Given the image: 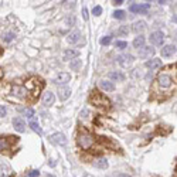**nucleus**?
<instances>
[{"mask_svg": "<svg viewBox=\"0 0 177 177\" xmlns=\"http://www.w3.org/2000/svg\"><path fill=\"white\" fill-rule=\"evenodd\" d=\"M118 177H130V176H128V174H125V173H121V174H118Z\"/></svg>", "mask_w": 177, "mask_h": 177, "instance_id": "nucleus-39", "label": "nucleus"}, {"mask_svg": "<svg viewBox=\"0 0 177 177\" xmlns=\"http://www.w3.org/2000/svg\"><path fill=\"white\" fill-rule=\"evenodd\" d=\"M40 176V171L38 170H31L28 174H27V177H38Z\"/></svg>", "mask_w": 177, "mask_h": 177, "instance_id": "nucleus-34", "label": "nucleus"}, {"mask_svg": "<svg viewBox=\"0 0 177 177\" xmlns=\"http://www.w3.org/2000/svg\"><path fill=\"white\" fill-rule=\"evenodd\" d=\"M109 43H111V37H109V35H106V37H103V38L101 40V44L102 45H108Z\"/></svg>", "mask_w": 177, "mask_h": 177, "instance_id": "nucleus-33", "label": "nucleus"}, {"mask_svg": "<svg viewBox=\"0 0 177 177\" xmlns=\"http://www.w3.org/2000/svg\"><path fill=\"white\" fill-rule=\"evenodd\" d=\"M94 143H95L94 135L89 133L87 129L81 128L77 133V144L78 146H79L81 149H84V150H89V149H92Z\"/></svg>", "mask_w": 177, "mask_h": 177, "instance_id": "nucleus-2", "label": "nucleus"}, {"mask_svg": "<svg viewBox=\"0 0 177 177\" xmlns=\"http://www.w3.org/2000/svg\"><path fill=\"white\" fill-rule=\"evenodd\" d=\"M24 87L27 88V91L30 92V95H31L33 98H37L38 94L41 92L43 87H44V84H43L41 79H38V78H35V77H31V78L27 79V82L24 84Z\"/></svg>", "mask_w": 177, "mask_h": 177, "instance_id": "nucleus-3", "label": "nucleus"}, {"mask_svg": "<svg viewBox=\"0 0 177 177\" xmlns=\"http://www.w3.org/2000/svg\"><path fill=\"white\" fill-rule=\"evenodd\" d=\"M150 9L149 3H143V4H132L130 6V11L133 13H139V14H146Z\"/></svg>", "mask_w": 177, "mask_h": 177, "instance_id": "nucleus-7", "label": "nucleus"}, {"mask_svg": "<svg viewBox=\"0 0 177 177\" xmlns=\"http://www.w3.org/2000/svg\"><path fill=\"white\" fill-rule=\"evenodd\" d=\"M128 33H129L128 26H121V28L118 30V34H119V35H128Z\"/></svg>", "mask_w": 177, "mask_h": 177, "instance_id": "nucleus-30", "label": "nucleus"}, {"mask_svg": "<svg viewBox=\"0 0 177 177\" xmlns=\"http://www.w3.org/2000/svg\"><path fill=\"white\" fill-rule=\"evenodd\" d=\"M144 65L147 67L150 71H153V69H157V68H160V67H162V61H160V60H157V58H152V60L146 61V64H144Z\"/></svg>", "mask_w": 177, "mask_h": 177, "instance_id": "nucleus-15", "label": "nucleus"}, {"mask_svg": "<svg viewBox=\"0 0 177 177\" xmlns=\"http://www.w3.org/2000/svg\"><path fill=\"white\" fill-rule=\"evenodd\" d=\"M163 40H165V35L162 31H153L150 34V43L155 45H162L163 44Z\"/></svg>", "mask_w": 177, "mask_h": 177, "instance_id": "nucleus-8", "label": "nucleus"}, {"mask_svg": "<svg viewBox=\"0 0 177 177\" xmlns=\"http://www.w3.org/2000/svg\"><path fill=\"white\" fill-rule=\"evenodd\" d=\"M176 53V45H165L163 48H162V56L163 57H171L173 54Z\"/></svg>", "mask_w": 177, "mask_h": 177, "instance_id": "nucleus-19", "label": "nucleus"}, {"mask_svg": "<svg viewBox=\"0 0 177 177\" xmlns=\"http://www.w3.org/2000/svg\"><path fill=\"white\" fill-rule=\"evenodd\" d=\"M122 3H123L122 0H115V1H113V4H115V6H119V4H122Z\"/></svg>", "mask_w": 177, "mask_h": 177, "instance_id": "nucleus-38", "label": "nucleus"}, {"mask_svg": "<svg viewBox=\"0 0 177 177\" xmlns=\"http://www.w3.org/2000/svg\"><path fill=\"white\" fill-rule=\"evenodd\" d=\"M6 91L7 94H11V95H14L16 98H19V99H27L28 98V95H30V92L27 91L26 87H22V85H13L10 84L7 88H1V91Z\"/></svg>", "mask_w": 177, "mask_h": 177, "instance_id": "nucleus-4", "label": "nucleus"}, {"mask_svg": "<svg viewBox=\"0 0 177 177\" xmlns=\"http://www.w3.org/2000/svg\"><path fill=\"white\" fill-rule=\"evenodd\" d=\"M118 62L122 67H129L133 62V56H130V54H122V56L118 57Z\"/></svg>", "mask_w": 177, "mask_h": 177, "instance_id": "nucleus-11", "label": "nucleus"}, {"mask_svg": "<svg viewBox=\"0 0 177 177\" xmlns=\"http://www.w3.org/2000/svg\"><path fill=\"white\" fill-rule=\"evenodd\" d=\"M116 48H119V50H125L126 47H128V43L126 41H116Z\"/></svg>", "mask_w": 177, "mask_h": 177, "instance_id": "nucleus-31", "label": "nucleus"}, {"mask_svg": "<svg viewBox=\"0 0 177 177\" xmlns=\"http://www.w3.org/2000/svg\"><path fill=\"white\" fill-rule=\"evenodd\" d=\"M4 115H6V106H4V105H1V106H0V116L3 118Z\"/></svg>", "mask_w": 177, "mask_h": 177, "instance_id": "nucleus-36", "label": "nucleus"}, {"mask_svg": "<svg viewBox=\"0 0 177 177\" xmlns=\"http://www.w3.org/2000/svg\"><path fill=\"white\" fill-rule=\"evenodd\" d=\"M92 13H94V16H99L101 13H102V9H101V6H95V7L92 9Z\"/></svg>", "mask_w": 177, "mask_h": 177, "instance_id": "nucleus-32", "label": "nucleus"}, {"mask_svg": "<svg viewBox=\"0 0 177 177\" xmlns=\"http://www.w3.org/2000/svg\"><path fill=\"white\" fill-rule=\"evenodd\" d=\"M23 113H24L26 118H30V119L34 116V111L31 109V108H26V109H23Z\"/></svg>", "mask_w": 177, "mask_h": 177, "instance_id": "nucleus-27", "label": "nucleus"}, {"mask_svg": "<svg viewBox=\"0 0 177 177\" xmlns=\"http://www.w3.org/2000/svg\"><path fill=\"white\" fill-rule=\"evenodd\" d=\"M78 56H79V51H78V50L69 48V50H67L65 53H64V60H67V61H72V60H75Z\"/></svg>", "mask_w": 177, "mask_h": 177, "instance_id": "nucleus-17", "label": "nucleus"}, {"mask_svg": "<svg viewBox=\"0 0 177 177\" xmlns=\"http://www.w3.org/2000/svg\"><path fill=\"white\" fill-rule=\"evenodd\" d=\"M133 47L137 48V50H142L144 47V37H142V35L136 37V38L133 40Z\"/></svg>", "mask_w": 177, "mask_h": 177, "instance_id": "nucleus-22", "label": "nucleus"}, {"mask_svg": "<svg viewBox=\"0 0 177 177\" xmlns=\"http://www.w3.org/2000/svg\"><path fill=\"white\" fill-rule=\"evenodd\" d=\"M144 28H146L144 22H136L133 24V31H135V33H142Z\"/></svg>", "mask_w": 177, "mask_h": 177, "instance_id": "nucleus-25", "label": "nucleus"}, {"mask_svg": "<svg viewBox=\"0 0 177 177\" xmlns=\"http://www.w3.org/2000/svg\"><path fill=\"white\" fill-rule=\"evenodd\" d=\"M82 17H84V20H88V10L85 7L82 9Z\"/></svg>", "mask_w": 177, "mask_h": 177, "instance_id": "nucleus-35", "label": "nucleus"}, {"mask_svg": "<svg viewBox=\"0 0 177 177\" xmlns=\"http://www.w3.org/2000/svg\"><path fill=\"white\" fill-rule=\"evenodd\" d=\"M155 54V48L153 47H143L142 50H139V57L140 58H143V60H146V58H150V56H153Z\"/></svg>", "mask_w": 177, "mask_h": 177, "instance_id": "nucleus-12", "label": "nucleus"}, {"mask_svg": "<svg viewBox=\"0 0 177 177\" xmlns=\"http://www.w3.org/2000/svg\"><path fill=\"white\" fill-rule=\"evenodd\" d=\"M54 101H56V96H54V94H53V92H50V91H47L44 95H43V103H44L45 106L53 105V103H54Z\"/></svg>", "mask_w": 177, "mask_h": 177, "instance_id": "nucleus-14", "label": "nucleus"}, {"mask_svg": "<svg viewBox=\"0 0 177 177\" xmlns=\"http://www.w3.org/2000/svg\"><path fill=\"white\" fill-rule=\"evenodd\" d=\"M50 140L54 144H61V146H64L67 143V137H65V135H62V133H54V135H51L50 136Z\"/></svg>", "mask_w": 177, "mask_h": 177, "instance_id": "nucleus-9", "label": "nucleus"}, {"mask_svg": "<svg viewBox=\"0 0 177 177\" xmlns=\"http://www.w3.org/2000/svg\"><path fill=\"white\" fill-rule=\"evenodd\" d=\"M113 17H115V19H118V20L125 19V11H123V10H116L115 13H113Z\"/></svg>", "mask_w": 177, "mask_h": 177, "instance_id": "nucleus-28", "label": "nucleus"}, {"mask_svg": "<svg viewBox=\"0 0 177 177\" xmlns=\"http://www.w3.org/2000/svg\"><path fill=\"white\" fill-rule=\"evenodd\" d=\"M81 40V33L78 31V30H74L72 33L68 34V37H67V41L68 43H71V44H75Z\"/></svg>", "mask_w": 177, "mask_h": 177, "instance_id": "nucleus-18", "label": "nucleus"}, {"mask_svg": "<svg viewBox=\"0 0 177 177\" xmlns=\"http://www.w3.org/2000/svg\"><path fill=\"white\" fill-rule=\"evenodd\" d=\"M89 101H91V103H92V105H95V106H98V108H105V109H108V108H109V105H111L109 99H108L105 95L99 94L98 91H92Z\"/></svg>", "mask_w": 177, "mask_h": 177, "instance_id": "nucleus-5", "label": "nucleus"}, {"mask_svg": "<svg viewBox=\"0 0 177 177\" xmlns=\"http://www.w3.org/2000/svg\"><path fill=\"white\" fill-rule=\"evenodd\" d=\"M14 37H16L14 33H6V34H4V37H3V40H4L6 43H10V41L14 40Z\"/></svg>", "mask_w": 177, "mask_h": 177, "instance_id": "nucleus-29", "label": "nucleus"}, {"mask_svg": "<svg viewBox=\"0 0 177 177\" xmlns=\"http://www.w3.org/2000/svg\"><path fill=\"white\" fill-rule=\"evenodd\" d=\"M67 23H68V24H74V17H68V19H67Z\"/></svg>", "mask_w": 177, "mask_h": 177, "instance_id": "nucleus-37", "label": "nucleus"}, {"mask_svg": "<svg viewBox=\"0 0 177 177\" xmlns=\"http://www.w3.org/2000/svg\"><path fill=\"white\" fill-rule=\"evenodd\" d=\"M13 126H14V129L17 132H20V133H23L26 130V123H24V121H23L22 118H14L13 119Z\"/></svg>", "mask_w": 177, "mask_h": 177, "instance_id": "nucleus-13", "label": "nucleus"}, {"mask_svg": "<svg viewBox=\"0 0 177 177\" xmlns=\"http://www.w3.org/2000/svg\"><path fill=\"white\" fill-rule=\"evenodd\" d=\"M69 95H71V89L68 88V87H60V88H58V96H60L61 101L68 99Z\"/></svg>", "mask_w": 177, "mask_h": 177, "instance_id": "nucleus-16", "label": "nucleus"}, {"mask_svg": "<svg viewBox=\"0 0 177 177\" xmlns=\"http://www.w3.org/2000/svg\"><path fill=\"white\" fill-rule=\"evenodd\" d=\"M30 128L33 129L34 132H37L38 135H41V129H40V125H38V122L37 121L31 119V121H30Z\"/></svg>", "mask_w": 177, "mask_h": 177, "instance_id": "nucleus-26", "label": "nucleus"}, {"mask_svg": "<svg viewBox=\"0 0 177 177\" xmlns=\"http://www.w3.org/2000/svg\"><path fill=\"white\" fill-rule=\"evenodd\" d=\"M17 140H19V137H3V136H1V139H0V149H1V153L10 150V147H11L10 143H17Z\"/></svg>", "mask_w": 177, "mask_h": 177, "instance_id": "nucleus-6", "label": "nucleus"}, {"mask_svg": "<svg viewBox=\"0 0 177 177\" xmlns=\"http://www.w3.org/2000/svg\"><path fill=\"white\" fill-rule=\"evenodd\" d=\"M109 78H111V79H113V81L121 82V81H123V79H125V75H123L122 72H119V71H112V72H109Z\"/></svg>", "mask_w": 177, "mask_h": 177, "instance_id": "nucleus-23", "label": "nucleus"}, {"mask_svg": "<svg viewBox=\"0 0 177 177\" xmlns=\"http://www.w3.org/2000/svg\"><path fill=\"white\" fill-rule=\"evenodd\" d=\"M81 67H82V60H79V58H75V60H72V61L69 62V68H71L72 71H79Z\"/></svg>", "mask_w": 177, "mask_h": 177, "instance_id": "nucleus-24", "label": "nucleus"}, {"mask_svg": "<svg viewBox=\"0 0 177 177\" xmlns=\"http://www.w3.org/2000/svg\"><path fill=\"white\" fill-rule=\"evenodd\" d=\"M94 166L101 169V170H105L106 167H108V162H106V159L105 157H101V159H96V160H94Z\"/></svg>", "mask_w": 177, "mask_h": 177, "instance_id": "nucleus-20", "label": "nucleus"}, {"mask_svg": "<svg viewBox=\"0 0 177 177\" xmlns=\"http://www.w3.org/2000/svg\"><path fill=\"white\" fill-rule=\"evenodd\" d=\"M99 88L103 89V91H108V92H111V91H113L115 89V87H113V84L112 82H109V81H99Z\"/></svg>", "mask_w": 177, "mask_h": 177, "instance_id": "nucleus-21", "label": "nucleus"}, {"mask_svg": "<svg viewBox=\"0 0 177 177\" xmlns=\"http://www.w3.org/2000/svg\"><path fill=\"white\" fill-rule=\"evenodd\" d=\"M69 79H71V75H69L68 72H60L56 77L54 82L58 84V85H65L67 82H69Z\"/></svg>", "mask_w": 177, "mask_h": 177, "instance_id": "nucleus-10", "label": "nucleus"}, {"mask_svg": "<svg viewBox=\"0 0 177 177\" xmlns=\"http://www.w3.org/2000/svg\"><path fill=\"white\" fill-rule=\"evenodd\" d=\"M177 87V64L166 67L157 77L153 84V94L159 95V99H166Z\"/></svg>", "mask_w": 177, "mask_h": 177, "instance_id": "nucleus-1", "label": "nucleus"}]
</instances>
